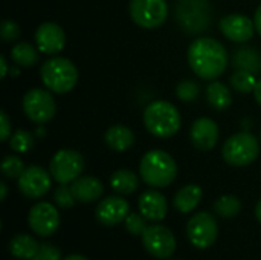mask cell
Listing matches in <instances>:
<instances>
[{
	"label": "cell",
	"mask_w": 261,
	"mask_h": 260,
	"mask_svg": "<svg viewBox=\"0 0 261 260\" xmlns=\"http://www.w3.org/2000/svg\"><path fill=\"white\" fill-rule=\"evenodd\" d=\"M254 97H255V100H257V103L261 106V78L257 81V84H255V89H254Z\"/></svg>",
	"instance_id": "obj_38"
},
{
	"label": "cell",
	"mask_w": 261,
	"mask_h": 260,
	"mask_svg": "<svg viewBox=\"0 0 261 260\" xmlns=\"http://www.w3.org/2000/svg\"><path fill=\"white\" fill-rule=\"evenodd\" d=\"M0 188H2V195H0V199H2V201H5V199H6V195H8V188H6V184H5V182H2V184H0Z\"/></svg>",
	"instance_id": "obj_40"
},
{
	"label": "cell",
	"mask_w": 261,
	"mask_h": 260,
	"mask_svg": "<svg viewBox=\"0 0 261 260\" xmlns=\"http://www.w3.org/2000/svg\"><path fill=\"white\" fill-rule=\"evenodd\" d=\"M257 78L255 74L249 72V70H243V69H237L232 77H231V86L234 90L240 92V93H249L254 92L255 84H257Z\"/></svg>",
	"instance_id": "obj_28"
},
{
	"label": "cell",
	"mask_w": 261,
	"mask_h": 260,
	"mask_svg": "<svg viewBox=\"0 0 261 260\" xmlns=\"http://www.w3.org/2000/svg\"><path fill=\"white\" fill-rule=\"evenodd\" d=\"M31 260H61V251L55 245L43 244Z\"/></svg>",
	"instance_id": "obj_34"
},
{
	"label": "cell",
	"mask_w": 261,
	"mask_h": 260,
	"mask_svg": "<svg viewBox=\"0 0 261 260\" xmlns=\"http://www.w3.org/2000/svg\"><path fill=\"white\" fill-rule=\"evenodd\" d=\"M0 64H2V78H3V77H6V70H8L5 57H0Z\"/></svg>",
	"instance_id": "obj_39"
},
{
	"label": "cell",
	"mask_w": 261,
	"mask_h": 260,
	"mask_svg": "<svg viewBox=\"0 0 261 260\" xmlns=\"http://www.w3.org/2000/svg\"><path fill=\"white\" fill-rule=\"evenodd\" d=\"M72 193L75 196L76 201L89 204V202H95L98 201L102 193H104V185L99 179L93 178V176H80L76 178L72 185Z\"/></svg>",
	"instance_id": "obj_19"
},
{
	"label": "cell",
	"mask_w": 261,
	"mask_h": 260,
	"mask_svg": "<svg viewBox=\"0 0 261 260\" xmlns=\"http://www.w3.org/2000/svg\"><path fill=\"white\" fill-rule=\"evenodd\" d=\"M176 17L180 28L187 32H202L211 21L210 3L208 0H179Z\"/></svg>",
	"instance_id": "obj_6"
},
{
	"label": "cell",
	"mask_w": 261,
	"mask_h": 260,
	"mask_svg": "<svg viewBox=\"0 0 261 260\" xmlns=\"http://www.w3.org/2000/svg\"><path fill=\"white\" fill-rule=\"evenodd\" d=\"M110 185L116 193L121 195H132L139 187L138 176L130 170H116L110 176Z\"/></svg>",
	"instance_id": "obj_25"
},
{
	"label": "cell",
	"mask_w": 261,
	"mask_h": 260,
	"mask_svg": "<svg viewBox=\"0 0 261 260\" xmlns=\"http://www.w3.org/2000/svg\"><path fill=\"white\" fill-rule=\"evenodd\" d=\"M54 199H55L57 205L61 208H70L75 205V201H76L72 193V188L66 187V184H60V187L55 190Z\"/></svg>",
	"instance_id": "obj_32"
},
{
	"label": "cell",
	"mask_w": 261,
	"mask_h": 260,
	"mask_svg": "<svg viewBox=\"0 0 261 260\" xmlns=\"http://www.w3.org/2000/svg\"><path fill=\"white\" fill-rule=\"evenodd\" d=\"M139 211L147 221L159 222L165 219L168 211V204L165 196L156 190L144 192L139 198Z\"/></svg>",
	"instance_id": "obj_18"
},
{
	"label": "cell",
	"mask_w": 261,
	"mask_h": 260,
	"mask_svg": "<svg viewBox=\"0 0 261 260\" xmlns=\"http://www.w3.org/2000/svg\"><path fill=\"white\" fill-rule=\"evenodd\" d=\"M23 112L35 124L49 123L57 112V104L50 90L38 87L28 90L23 97Z\"/></svg>",
	"instance_id": "obj_8"
},
{
	"label": "cell",
	"mask_w": 261,
	"mask_h": 260,
	"mask_svg": "<svg viewBox=\"0 0 261 260\" xmlns=\"http://www.w3.org/2000/svg\"><path fill=\"white\" fill-rule=\"evenodd\" d=\"M50 172L40 166H29L18 178V190L31 199L44 196L50 188Z\"/></svg>",
	"instance_id": "obj_13"
},
{
	"label": "cell",
	"mask_w": 261,
	"mask_h": 260,
	"mask_svg": "<svg viewBox=\"0 0 261 260\" xmlns=\"http://www.w3.org/2000/svg\"><path fill=\"white\" fill-rule=\"evenodd\" d=\"M228 60L225 46L211 37L196 38L188 48V63L193 72L203 80L219 78L226 70Z\"/></svg>",
	"instance_id": "obj_1"
},
{
	"label": "cell",
	"mask_w": 261,
	"mask_h": 260,
	"mask_svg": "<svg viewBox=\"0 0 261 260\" xmlns=\"http://www.w3.org/2000/svg\"><path fill=\"white\" fill-rule=\"evenodd\" d=\"M0 34L3 41H14L20 37V26L12 20H3L0 26Z\"/></svg>",
	"instance_id": "obj_35"
},
{
	"label": "cell",
	"mask_w": 261,
	"mask_h": 260,
	"mask_svg": "<svg viewBox=\"0 0 261 260\" xmlns=\"http://www.w3.org/2000/svg\"><path fill=\"white\" fill-rule=\"evenodd\" d=\"M0 126H2L0 141H6L8 138H11V121L6 115V112L0 113Z\"/></svg>",
	"instance_id": "obj_36"
},
{
	"label": "cell",
	"mask_w": 261,
	"mask_h": 260,
	"mask_svg": "<svg viewBox=\"0 0 261 260\" xmlns=\"http://www.w3.org/2000/svg\"><path fill=\"white\" fill-rule=\"evenodd\" d=\"M254 23H255V31L260 34L261 37V5L257 8L255 15H254Z\"/></svg>",
	"instance_id": "obj_37"
},
{
	"label": "cell",
	"mask_w": 261,
	"mask_h": 260,
	"mask_svg": "<svg viewBox=\"0 0 261 260\" xmlns=\"http://www.w3.org/2000/svg\"><path fill=\"white\" fill-rule=\"evenodd\" d=\"M202 188L196 184H188L182 187L174 196V207L180 213H191L202 201Z\"/></svg>",
	"instance_id": "obj_21"
},
{
	"label": "cell",
	"mask_w": 261,
	"mask_h": 260,
	"mask_svg": "<svg viewBox=\"0 0 261 260\" xmlns=\"http://www.w3.org/2000/svg\"><path fill=\"white\" fill-rule=\"evenodd\" d=\"M234 66L237 69L249 70L252 74L261 72V54L254 48L237 49L234 55Z\"/></svg>",
	"instance_id": "obj_24"
},
{
	"label": "cell",
	"mask_w": 261,
	"mask_h": 260,
	"mask_svg": "<svg viewBox=\"0 0 261 260\" xmlns=\"http://www.w3.org/2000/svg\"><path fill=\"white\" fill-rule=\"evenodd\" d=\"M28 222H29L31 230L35 234H38L41 238H47V236H52L58 230L60 213L52 204L38 202L31 208Z\"/></svg>",
	"instance_id": "obj_12"
},
{
	"label": "cell",
	"mask_w": 261,
	"mask_h": 260,
	"mask_svg": "<svg viewBox=\"0 0 261 260\" xmlns=\"http://www.w3.org/2000/svg\"><path fill=\"white\" fill-rule=\"evenodd\" d=\"M9 146L17 153H26L34 147V135L28 130H17L9 138Z\"/></svg>",
	"instance_id": "obj_29"
},
{
	"label": "cell",
	"mask_w": 261,
	"mask_h": 260,
	"mask_svg": "<svg viewBox=\"0 0 261 260\" xmlns=\"http://www.w3.org/2000/svg\"><path fill=\"white\" fill-rule=\"evenodd\" d=\"M144 124L151 135L158 138H171L179 132L182 118L174 104L156 100L145 107Z\"/></svg>",
	"instance_id": "obj_3"
},
{
	"label": "cell",
	"mask_w": 261,
	"mask_h": 260,
	"mask_svg": "<svg viewBox=\"0 0 261 260\" xmlns=\"http://www.w3.org/2000/svg\"><path fill=\"white\" fill-rule=\"evenodd\" d=\"M63 260H89V259H87V257H84V256H80V254H72V256L64 257Z\"/></svg>",
	"instance_id": "obj_41"
},
{
	"label": "cell",
	"mask_w": 261,
	"mask_h": 260,
	"mask_svg": "<svg viewBox=\"0 0 261 260\" xmlns=\"http://www.w3.org/2000/svg\"><path fill=\"white\" fill-rule=\"evenodd\" d=\"M206 98L211 107L216 110H226L232 104V97L229 87L220 81H213L206 89Z\"/></svg>",
	"instance_id": "obj_23"
},
{
	"label": "cell",
	"mask_w": 261,
	"mask_h": 260,
	"mask_svg": "<svg viewBox=\"0 0 261 260\" xmlns=\"http://www.w3.org/2000/svg\"><path fill=\"white\" fill-rule=\"evenodd\" d=\"M84 170V158L80 152L72 149L58 150L50 159L49 172L58 184L73 182Z\"/></svg>",
	"instance_id": "obj_7"
},
{
	"label": "cell",
	"mask_w": 261,
	"mask_h": 260,
	"mask_svg": "<svg viewBox=\"0 0 261 260\" xmlns=\"http://www.w3.org/2000/svg\"><path fill=\"white\" fill-rule=\"evenodd\" d=\"M255 216H257V219L261 222V201L257 204V207H255Z\"/></svg>",
	"instance_id": "obj_42"
},
{
	"label": "cell",
	"mask_w": 261,
	"mask_h": 260,
	"mask_svg": "<svg viewBox=\"0 0 261 260\" xmlns=\"http://www.w3.org/2000/svg\"><path fill=\"white\" fill-rule=\"evenodd\" d=\"M219 126L214 120L211 118H199L193 123L191 126V143L194 144L196 149L208 152L213 150L219 141Z\"/></svg>",
	"instance_id": "obj_17"
},
{
	"label": "cell",
	"mask_w": 261,
	"mask_h": 260,
	"mask_svg": "<svg viewBox=\"0 0 261 260\" xmlns=\"http://www.w3.org/2000/svg\"><path fill=\"white\" fill-rule=\"evenodd\" d=\"M125 222V228L130 234H142L144 230L147 228V224H145V218L142 215H136V213H130L127 216V219L124 221Z\"/></svg>",
	"instance_id": "obj_33"
},
{
	"label": "cell",
	"mask_w": 261,
	"mask_h": 260,
	"mask_svg": "<svg viewBox=\"0 0 261 260\" xmlns=\"http://www.w3.org/2000/svg\"><path fill=\"white\" fill-rule=\"evenodd\" d=\"M260 153L257 138L249 132H240L226 139L222 149L223 159L234 167H246L252 164Z\"/></svg>",
	"instance_id": "obj_5"
},
{
	"label": "cell",
	"mask_w": 261,
	"mask_h": 260,
	"mask_svg": "<svg viewBox=\"0 0 261 260\" xmlns=\"http://www.w3.org/2000/svg\"><path fill=\"white\" fill-rule=\"evenodd\" d=\"M132 20L144 29H156L168 17V5L165 0H132Z\"/></svg>",
	"instance_id": "obj_9"
},
{
	"label": "cell",
	"mask_w": 261,
	"mask_h": 260,
	"mask_svg": "<svg viewBox=\"0 0 261 260\" xmlns=\"http://www.w3.org/2000/svg\"><path fill=\"white\" fill-rule=\"evenodd\" d=\"M35 43L43 54H58L66 44V35L60 25L44 21L35 31Z\"/></svg>",
	"instance_id": "obj_16"
},
{
	"label": "cell",
	"mask_w": 261,
	"mask_h": 260,
	"mask_svg": "<svg viewBox=\"0 0 261 260\" xmlns=\"http://www.w3.org/2000/svg\"><path fill=\"white\" fill-rule=\"evenodd\" d=\"M142 181L154 188L168 187L177 175V166L171 155L164 150H150L142 156L139 166Z\"/></svg>",
	"instance_id": "obj_2"
},
{
	"label": "cell",
	"mask_w": 261,
	"mask_h": 260,
	"mask_svg": "<svg viewBox=\"0 0 261 260\" xmlns=\"http://www.w3.org/2000/svg\"><path fill=\"white\" fill-rule=\"evenodd\" d=\"M104 141L112 150L125 152L132 149V146L135 144V133L132 132V129L122 124H115L110 129H107L104 135Z\"/></svg>",
	"instance_id": "obj_20"
},
{
	"label": "cell",
	"mask_w": 261,
	"mask_h": 260,
	"mask_svg": "<svg viewBox=\"0 0 261 260\" xmlns=\"http://www.w3.org/2000/svg\"><path fill=\"white\" fill-rule=\"evenodd\" d=\"M38 48L32 46L31 43L26 41H20L17 43L12 51H11V58L14 60L15 64L23 66V67H32L37 64L38 61Z\"/></svg>",
	"instance_id": "obj_26"
},
{
	"label": "cell",
	"mask_w": 261,
	"mask_h": 260,
	"mask_svg": "<svg viewBox=\"0 0 261 260\" xmlns=\"http://www.w3.org/2000/svg\"><path fill=\"white\" fill-rule=\"evenodd\" d=\"M41 81L54 93L70 92L78 81L76 66L64 57H55L43 63L40 69Z\"/></svg>",
	"instance_id": "obj_4"
},
{
	"label": "cell",
	"mask_w": 261,
	"mask_h": 260,
	"mask_svg": "<svg viewBox=\"0 0 261 260\" xmlns=\"http://www.w3.org/2000/svg\"><path fill=\"white\" fill-rule=\"evenodd\" d=\"M142 245L153 257L168 259L176 251V239L170 228L164 225H151L144 230Z\"/></svg>",
	"instance_id": "obj_11"
},
{
	"label": "cell",
	"mask_w": 261,
	"mask_h": 260,
	"mask_svg": "<svg viewBox=\"0 0 261 260\" xmlns=\"http://www.w3.org/2000/svg\"><path fill=\"white\" fill-rule=\"evenodd\" d=\"M40 245L29 234H17L9 242V253L17 259L31 260L38 251Z\"/></svg>",
	"instance_id": "obj_22"
},
{
	"label": "cell",
	"mask_w": 261,
	"mask_h": 260,
	"mask_svg": "<svg viewBox=\"0 0 261 260\" xmlns=\"http://www.w3.org/2000/svg\"><path fill=\"white\" fill-rule=\"evenodd\" d=\"M187 234L194 247L200 250L210 248L211 245H214L219 236V227L216 218L205 211L194 215L187 224Z\"/></svg>",
	"instance_id": "obj_10"
},
{
	"label": "cell",
	"mask_w": 261,
	"mask_h": 260,
	"mask_svg": "<svg viewBox=\"0 0 261 260\" xmlns=\"http://www.w3.org/2000/svg\"><path fill=\"white\" fill-rule=\"evenodd\" d=\"M176 93H177L179 100L190 103V101H193L199 95V86L194 81H191V80H185V81L177 84Z\"/></svg>",
	"instance_id": "obj_31"
},
{
	"label": "cell",
	"mask_w": 261,
	"mask_h": 260,
	"mask_svg": "<svg viewBox=\"0 0 261 260\" xmlns=\"http://www.w3.org/2000/svg\"><path fill=\"white\" fill-rule=\"evenodd\" d=\"M214 210L219 216L222 218H236L242 211V202L237 196L232 195H225L219 198L214 204Z\"/></svg>",
	"instance_id": "obj_27"
},
{
	"label": "cell",
	"mask_w": 261,
	"mask_h": 260,
	"mask_svg": "<svg viewBox=\"0 0 261 260\" xmlns=\"http://www.w3.org/2000/svg\"><path fill=\"white\" fill-rule=\"evenodd\" d=\"M2 172L9 179H18L24 172V164L18 156H6L2 162Z\"/></svg>",
	"instance_id": "obj_30"
},
{
	"label": "cell",
	"mask_w": 261,
	"mask_h": 260,
	"mask_svg": "<svg viewBox=\"0 0 261 260\" xmlns=\"http://www.w3.org/2000/svg\"><path fill=\"white\" fill-rule=\"evenodd\" d=\"M222 34L236 43H245L249 41L254 37L255 32V23L254 20H251L249 17L243 15V14H229L225 15L220 20L219 25Z\"/></svg>",
	"instance_id": "obj_14"
},
{
	"label": "cell",
	"mask_w": 261,
	"mask_h": 260,
	"mask_svg": "<svg viewBox=\"0 0 261 260\" xmlns=\"http://www.w3.org/2000/svg\"><path fill=\"white\" fill-rule=\"evenodd\" d=\"M260 138H261V133H260Z\"/></svg>",
	"instance_id": "obj_43"
},
{
	"label": "cell",
	"mask_w": 261,
	"mask_h": 260,
	"mask_svg": "<svg viewBox=\"0 0 261 260\" xmlns=\"http://www.w3.org/2000/svg\"><path fill=\"white\" fill-rule=\"evenodd\" d=\"M130 215L128 202L121 196H109L98 204L96 219L106 227H115Z\"/></svg>",
	"instance_id": "obj_15"
}]
</instances>
